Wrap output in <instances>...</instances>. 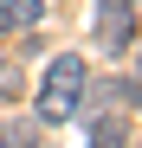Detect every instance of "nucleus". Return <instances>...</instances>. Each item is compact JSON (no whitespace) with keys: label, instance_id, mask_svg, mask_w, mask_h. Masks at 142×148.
Masks as SVG:
<instances>
[{"label":"nucleus","instance_id":"nucleus-5","mask_svg":"<svg viewBox=\"0 0 142 148\" xmlns=\"http://www.w3.org/2000/svg\"><path fill=\"white\" fill-rule=\"evenodd\" d=\"M19 90H26V77H19V64H0V97H7V103H13Z\"/></svg>","mask_w":142,"mask_h":148},{"label":"nucleus","instance_id":"nucleus-6","mask_svg":"<svg viewBox=\"0 0 142 148\" xmlns=\"http://www.w3.org/2000/svg\"><path fill=\"white\" fill-rule=\"evenodd\" d=\"M32 142V129H26V122H13V129H0V148H26Z\"/></svg>","mask_w":142,"mask_h":148},{"label":"nucleus","instance_id":"nucleus-2","mask_svg":"<svg viewBox=\"0 0 142 148\" xmlns=\"http://www.w3.org/2000/svg\"><path fill=\"white\" fill-rule=\"evenodd\" d=\"M97 45L110 58H123L136 45V7L129 0H97Z\"/></svg>","mask_w":142,"mask_h":148},{"label":"nucleus","instance_id":"nucleus-7","mask_svg":"<svg viewBox=\"0 0 142 148\" xmlns=\"http://www.w3.org/2000/svg\"><path fill=\"white\" fill-rule=\"evenodd\" d=\"M26 148H45V142H26Z\"/></svg>","mask_w":142,"mask_h":148},{"label":"nucleus","instance_id":"nucleus-4","mask_svg":"<svg viewBox=\"0 0 142 148\" xmlns=\"http://www.w3.org/2000/svg\"><path fill=\"white\" fill-rule=\"evenodd\" d=\"M123 135H129V129H123V116H110V110H103L97 122H90V142H84V148H123Z\"/></svg>","mask_w":142,"mask_h":148},{"label":"nucleus","instance_id":"nucleus-1","mask_svg":"<svg viewBox=\"0 0 142 148\" xmlns=\"http://www.w3.org/2000/svg\"><path fill=\"white\" fill-rule=\"evenodd\" d=\"M84 90H90V71L78 52H58L52 64H45V77H39V116L45 122H71L84 103Z\"/></svg>","mask_w":142,"mask_h":148},{"label":"nucleus","instance_id":"nucleus-3","mask_svg":"<svg viewBox=\"0 0 142 148\" xmlns=\"http://www.w3.org/2000/svg\"><path fill=\"white\" fill-rule=\"evenodd\" d=\"M45 13V0H0V39L7 32H32Z\"/></svg>","mask_w":142,"mask_h":148}]
</instances>
